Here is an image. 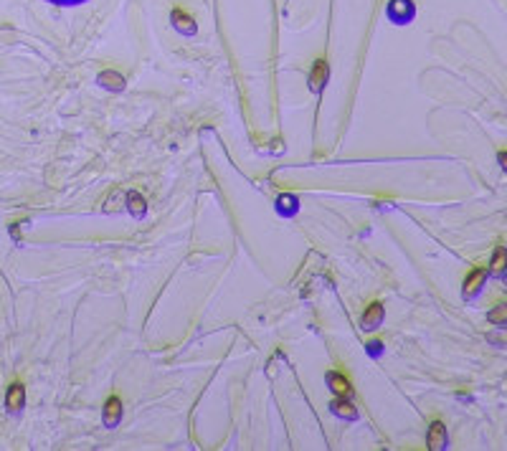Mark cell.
<instances>
[{
    "mask_svg": "<svg viewBox=\"0 0 507 451\" xmlns=\"http://www.w3.org/2000/svg\"><path fill=\"white\" fill-rule=\"evenodd\" d=\"M487 277H489V272L487 269H482V267H475L472 272L464 277V286H462V294H464V299H475V297H480V292L484 289V281H487Z\"/></svg>",
    "mask_w": 507,
    "mask_h": 451,
    "instance_id": "1",
    "label": "cell"
},
{
    "mask_svg": "<svg viewBox=\"0 0 507 451\" xmlns=\"http://www.w3.org/2000/svg\"><path fill=\"white\" fill-rule=\"evenodd\" d=\"M413 15H416V3L413 0H391L388 3V18L393 23H411Z\"/></svg>",
    "mask_w": 507,
    "mask_h": 451,
    "instance_id": "2",
    "label": "cell"
},
{
    "mask_svg": "<svg viewBox=\"0 0 507 451\" xmlns=\"http://www.w3.org/2000/svg\"><path fill=\"white\" fill-rule=\"evenodd\" d=\"M446 441H449V436H446V426H444V421H431L429 424V433H426V449L431 451H439V449H446Z\"/></svg>",
    "mask_w": 507,
    "mask_h": 451,
    "instance_id": "3",
    "label": "cell"
},
{
    "mask_svg": "<svg viewBox=\"0 0 507 451\" xmlns=\"http://www.w3.org/2000/svg\"><path fill=\"white\" fill-rule=\"evenodd\" d=\"M170 20H173V26H175V31L185 33V36H193V33L198 31L196 20L190 18V15L185 13V11H183L180 6H175V8L170 11Z\"/></svg>",
    "mask_w": 507,
    "mask_h": 451,
    "instance_id": "4",
    "label": "cell"
},
{
    "mask_svg": "<svg viewBox=\"0 0 507 451\" xmlns=\"http://www.w3.org/2000/svg\"><path fill=\"white\" fill-rule=\"evenodd\" d=\"M327 386L337 398H348V395H353V386H350L348 375L337 373V370H330L327 373Z\"/></svg>",
    "mask_w": 507,
    "mask_h": 451,
    "instance_id": "5",
    "label": "cell"
},
{
    "mask_svg": "<svg viewBox=\"0 0 507 451\" xmlns=\"http://www.w3.org/2000/svg\"><path fill=\"white\" fill-rule=\"evenodd\" d=\"M487 272L492 274V277H505L507 274V246L505 243H497V246L492 248V259H489Z\"/></svg>",
    "mask_w": 507,
    "mask_h": 451,
    "instance_id": "6",
    "label": "cell"
},
{
    "mask_svg": "<svg viewBox=\"0 0 507 451\" xmlns=\"http://www.w3.org/2000/svg\"><path fill=\"white\" fill-rule=\"evenodd\" d=\"M122 419V400L120 395H109L107 403H104V424L107 426H117Z\"/></svg>",
    "mask_w": 507,
    "mask_h": 451,
    "instance_id": "7",
    "label": "cell"
},
{
    "mask_svg": "<svg viewBox=\"0 0 507 451\" xmlns=\"http://www.w3.org/2000/svg\"><path fill=\"white\" fill-rule=\"evenodd\" d=\"M327 77H330V66H327V61H325V58H317L315 66H312V71H310V84H312V89H323L325 82H327Z\"/></svg>",
    "mask_w": 507,
    "mask_h": 451,
    "instance_id": "8",
    "label": "cell"
},
{
    "mask_svg": "<svg viewBox=\"0 0 507 451\" xmlns=\"http://www.w3.org/2000/svg\"><path fill=\"white\" fill-rule=\"evenodd\" d=\"M380 319H383V305H380V302H370L361 317L363 327H365V330H373L375 324H380Z\"/></svg>",
    "mask_w": 507,
    "mask_h": 451,
    "instance_id": "9",
    "label": "cell"
},
{
    "mask_svg": "<svg viewBox=\"0 0 507 451\" xmlns=\"http://www.w3.org/2000/svg\"><path fill=\"white\" fill-rule=\"evenodd\" d=\"M487 322L494 324V327H507V299L505 302H497V305L487 312Z\"/></svg>",
    "mask_w": 507,
    "mask_h": 451,
    "instance_id": "10",
    "label": "cell"
},
{
    "mask_svg": "<svg viewBox=\"0 0 507 451\" xmlns=\"http://www.w3.org/2000/svg\"><path fill=\"white\" fill-rule=\"evenodd\" d=\"M99 84L104 89H117V91L125 89V79H122V74H117V71H101Z\"/></svg>",
    "mask_w": 507,
    "mask_h": 451,
    "instance_id": "11",
    "label": "cell"
},
{
    "mask_svg": "<svg viewBox=\"0 0 507 451\" xmlns=\"http://www.w3.org/2000/svg\"><path fill=\"white\" fill-rule=\"evenodd\" d=\"M23 398H25L23 386H20V383H13L11 390H8V408H11V411H18V408L23 406Z\"/></svg>",
    "mask_w": 507,
    "mask_h": 451,
    "instance_id": "12",
    "label": "cell"
},
{
    "mask_svg": "<svg viewBox=\"0 0 507 451\" xmlns=\"http://www.w3.org/2000/svg\"><path fill=\"white\" fill-rule=\"evenodd\" d=\"M332 411L340 413V416H345V419H355V408L350 406L348 400H342V398L332 400Z\"/></svg>",
    "mask_w": 507,
    "mask_h": 451,
    "instance_id": "13",
    "label": "cell"
},
{
    "mask_svg": "<svg viewBox=\"0 0 507 451\" xmlns=\"http://www.w3.org/2000/svg\"><path fill=\"white\" fill-rule=\"evenodd\" d=\"M137 208V216H142V210H145V201H142V196H137V193H130V210Z\"/></svg>",
    "mask_w": 507,
    "mask_h": 451,
    "instance_id": "14",
    "label": "cell"
},
{
    "mask_svg": "<svg viewBox=\"0 0 507 451\" xmlns=\"http://www.w3.org/2000/svg\"><path fill=\"white\" fill-rule=\"evenodd\" d=\"M500 335H487L489 343H500V348H507V327H497Z\"/></svg>",
    "mask_w": 507,
    "mask_h": 451,
    "instance_id": "15",
    "label": "cell"
},
{
    "mask_svg": "<svg viewBox=\"0 0 507 451\" xmlns=\"http://www.w3.org/2000/svg\"><path fill=\"white\" fill-rule=\"evenodd\" d=\"M497 163H500V167L507 172V150H500V153H497Z\"/></svg>",
    "mask_w": 507,
    "mask_h": 451,
    "instance_id": "16",
    "label": "cell"
},
{
    "mask_svg": "<svg viewBox=\"0 0 507 451\" xmlns=\"http://www.w3.org/2000/svg\"><path fill=\"white\" fill-rule=\"evenodd\" d=\"M505 281H507V274H505Z\"/></svg>",
    "mask_w": 507,
    "mask_h": 451,
    "instance_id": "17",
    "label": "cell"
}]
</instances>
